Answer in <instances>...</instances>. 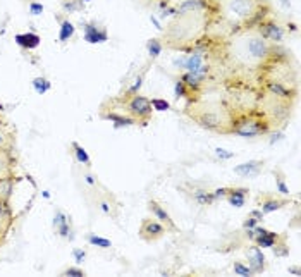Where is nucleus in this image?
<instances>
[{
  "instance_id": "bb28decb",
  "label": "nucleus",
  "mask_w": 301,
  "mask_h": 277,
  "mask_svg": "<svg viewBox=\"0 0 301 277\" xmlns=\"http://www.w3.org/2000/svg\"><path fill=\"white\" fill-rule=\"evenodd\" d=\"M147 50H148V55H150L151 59H157L163 50V43L158 40V38H151V40L147 41Z\"/></svg>"
},
{
  "instance_id": "e433bc0d",
  "label": "nucleus",
  "mask_w": 301,
  "mask_h": 277,
  "mask_svg": "<svg viewBox=\"0 0 301 277\" xmlns=\"http://www.w3.org/2000/svg\"><path fill=\"white\" fill-rule=\"evenodd\" d=\"M62 276H69V277H85V276H86V272L83 271V269H79V267H69V269H66V271L62 272Z\"/></svg>"
},
{
  "instance_id": "de8ad7c7",
  "label": "nucleus",
  "mask_w": 301,
  "mask_h": 277,
  "mask_svg": "<svg viewBox=\"0 0 301 277\" xmlns=\"http://www.w3.org/2000/svg\"><path fill=\"white\" fill-rule=\"evenodd\" d=\"M41 196H43V198H50V191H47V189H45V191H41Z\"/></svg>"
},
{
  "instance_id": "f03ea898",
  "label": "nucleus",
  "mask_w": 301,
  "mask_h": 277,
  "mask_svg": "<svg viewBox=\"0 0 301 277\" xmlns=\"http://www.w3.org/2000/svg\"><path fill=\"white\" fill-rule=\"evenodd\" d=\"M226 12L236 21H248L257 12V0H226Z\"/></svg>"
},
{
  "instance_id": "cd10ccee",
  "label": "nucleus",
  "mask_w": 301,
  "mask_h": 277,
  "mask_svg": "<svg viewBox=\"0 0 301 277\" xmlns=\"http://www.w3.org/2000/svg\"><path fill=\"white\" fill-rule=\"evenodd\" d=\"M232 272H234V276H239V277H251V276H255L253 271L250 269V265L243 264V262H234V264H232Z\"/></svg>"
},
{
  "instance_id": "2f4dec72",
  "label": "nucleus",
  "mask_w": 301,
  "mask_h": 277,
  "mask_svg": "<svg viewBox=\"0 0 301 277\" xmlns=\"http://www.w3.org/2000/svg\"><path fill=\"white\" fill-rule=\"evenodd\" d=\"M284 241H286V240L283 238V240L277 241L276 245L272 246L274 253H276V257H279V259H284V257H288V255H289V252H291V250H289V246L286 245Z\"/></svg>"
},
{
  "instance_id": "f8f14e48",
  "label": "nucleus",
  "mask_w": 301,
  "mask_h": 277,
  "mask_svg": "<svg viewBox=\"0 0 301 277\" xmlns=\"http://www.w3.org/2000/svg\"><path fill=\"white\" fill-rule=\"evenodd\" d=\"M248 265L253 271V274H262L267 269V259L262 252V248H258L257 245H253L248 250Z\"/></svg>"
},
{
  "instance_id": "f3484780",
  "label": "nucleus",
  "mask_w": 301,
  "mask_h": 277,
  "mask_svg": "<svg viewBox=\"0 0 301 277\" xmlns=\"http://www.w3.org/2000/svg\"><path fill=\"white\" fill-rule=\"evenodd\" d=\"M102 117L114 124V128H129V126H135L138 121L131 116H124V114H117V112H110V114H102Z\"/></svg>"
},
{
  "instance_id": "412c9836",
  "label": "nucleus",
  "mask_w": 301,
  "mask_h": 277,
  "mask_svg": "<svg viewBox=\"0 0 301 277\" xmlns=\"http://www.w3.org/2000/svg\"><path fill=\"white\" fill-rule=\"evenodd\" d=\"M283 240V236H279V233H272V231H267V233L264 234V236L257 238L253 243L258 246V248H272L274 245H276L277 241Z\"/></svg>"
},
{
  "instance_id": "49530a36",
  "label": "nucleus",
  "mask_w": 301,
  "mask_h": 277,
  "mask_svg": "<svg viewBox=\"0 0 301 277\" xmlns=\"http://www.w3.org/2000/svg\"><path fill=\"white\" fill-rule=\"evenodd\" d=\"M288 272H289V274H293V276H296V277L301 276V271H300L298 265H291V267L288 269Z\"/></svg>"
},
{
  "instance_id": "79ce46f5",
  "label": "nucleus",
  "mask_w": 301,
  "mask_h": 277,
  "mask_svg": "<svg viewBox=\"0 0 301 277\" xmlns=\"http://www.w3.org/2000/svg\"><path fill=\"white\" fill-rule=\"evenodd\" d=\"M283 138H284V133H274L272 138H270V145H276V143L281 141Z\"/></svg>"
},
{
  "instance_id": "c756f323",
  "label": "nucleus",
  "mask_w": 301,
  "mask_h": 277,
  "mask_svg": "<svg viewBox=\"0 0 301 277\" xmlns=\"http://www.w3.org/2000/svg\"><path fill=\"white\" fill-rule=\"evenodd\" d=\"M62 9L66 10L67 14L79 12V10L83 9V2L81 0H62Z\"/></svg>"
},
{
  "instance_id": "a878e982",
  "label": "nucleus",
  "mask_w": 301,
  "mask_h": 277,
  "mask_svg": "<svg viewBox=\"0 0 301 277\" xmlns=\"http://www.w3.org/2000/svg\"><path fill=\"white\" fill-rule=\"evenodd\" d=\"M31 85H33V90H35L38 95L48 93V92H50V88H52V83L48 81L47 78H41V76H38V78L33 79Z\"/></svg>"
},
{
  "instance_id": "20e7f679",
  "label": "nucleus",
  "mask_w": 301,
  "mask_h": 277,
  "mask_svg": "<svg viewBox=\"0 0 301 277\" xmlns=\"http://www.w3.org/2000/svg\"><path fill=\"white\" fill-rule=\"evenodd\" d=\"M245 52H246V55H248L251 60H265L267 57L272 54L269 41L264 40V38L258 35V33H257V35H253V36H250L248 40H246Z\"/></svg>"
},
{
  "instance_id": "1a4fd4ad",
  "label": "nucleus",
  "mask_w": 301,
  "mask_h": 277,
  "mask_svg": "<svg viewBox=\"0 0 301 277\" xmlns=\"http://www.w3.org/2000/svg\"><path fill=\"white\" fill-rule=\"evenodd\" d=\"M83 36H85V41H88L91 45L105 43L109 40L107 29L98 26L97 22H86V24H83Z\"/></svg>"
},
{
  "instance_id": "b1692460",
  "label": "nucleus",
  "mask_w": 301,
  "mask_h": 277,
  "mask_svg": "<svg viewBox=\"0 0 301 277\" xmlns=\"http://www.w3.org/2000/svg\"><path fill=\"white\" fill-rule=\"evenodd\" d=\"M76 33V28L74 24L69 21V19H66V21L60 22V28H59V41H69L72 36H74Z\"/></svg>"
},
{
  "instance_id": "393cba45",
  "label": "nucleus",
  "mask_w": 301,
  "mask_h": 277,
  "mask_svg": "<svg viewBox=\"0 0 301 277\" xmlns=\"http://www.w3.org/2000/svg\"><path fill=\"white\" fill-rule=\"evenodd\" d=\"M86 241L88 245L91 246H97V248H102V250H107V248H112V241L109 238H104V236H98V234H86Z\"/></svg>"
},
{
  "instance_id": "aec40b11",
  "label": "nucleus",
  "mask_w": 301,
  "mask_h": 277,
  "mask_svg": "<svg viewBox=\"0 0 301 277\" xmlns=\"http://www.w3.org/2000/svg\"><path fill=\"white\" fill-rule=\"evenodd\" d=\"M267 90L279 98H293L296 95V92H291L284 83L279 81H267Z\"/></svg>"
},
{
  "instance_id": "6ab92c4d",
  "label": "nucleus",
  "mask_w": 301,
  "mask_h": 277,
  "mask_svg": "<svg viewBox=\"0 0 301 277\" xmlns=\"http://www.w3.org/2000/svg\"><path fill=\"white\" fill-rule=\"evenodd\" d=\"M205 64V57L201 52L198 50H193L189 55L184 57V60H182V69L184 71H196L198 67H201Z\"/></svg>"
},
{
  "instance_id": "a19ab883",
  "label": "nucleus",
  "mask_w": 301,
  "mask_h": 277,
  "mask_svg": "<svg viewBox=\"0 0 301 277\" xmlns=\"http://www.w3.org/2000/svg\"><path fill=\"white\" fill-rule=\"evenodd\" d=\"M248 215H251V217H255V219H258L260 222L264 221V217H265V214L260 210V208H253V210H251Z\"/></svg>"
},
{
  "instance_id": "09e8293b",
  "label": "nucleus",
  "mask_w": 301,
  "mask_h": 277,
  "mask_svg": "<svg viewBox=\"0 0 301 277\" xmlns=\"http://www.w3.org/2000/svg\"><path fill=\"white\" fill-rule=\"evenodd\" d=\"M281 2H283L286 7H289V5H291V2H289V0H281Z\"/></svg>"
},
{
  "instance_id": "0eeeda50",
  "label": "nucleus",
  "mask_w": 301,
  "mask_h": 277,
  "mask_svg": "<svg viewBox=\"0 0 301 277\" xmlns=\"http://www.w3.org/2000/svg\"><path fill=\"white\" fill-rule=\"evenodd\" d=\"M208 73H210V67H208L207 64H203V66L198 67L196 71H184L179 79L184 83L186 88H188L189 92H198V90L203 86V83H205V79H207Z\"/></svg>"
},
{
  "instance_id": "58836bf2",
  "label": "nucleus",
  "mask_w": 301,
  "mask_h": 277,
  "mask_svg": "<svg viewBox=\"0 0 301 277\" xmlns=\"http://www.w3.org/2000/svg\"><path fill=\"white\" fill-rule=\"evenodd\" d=\"M258 224H260V221H258V219H255V217H251V215H248V217L245 219V221H243V229H253L255 226H258Z\"/></svg>"
},
{
  "instance_id": "4c0bfd02",
  "label": "nucleus",
  "mask_w": 301,
  "mask_h": 277,
  "mask_svg": "<svg viewBox=\"0 0 301 277\" xmlns=\"http://www.w3.org/2000/svg\"><path fill=\"white\" fill-rule=\"evenodd\" d=\"M28 7H29V14H31V16H41L45 10V7L38 2H29Z\"/></svg>"
},
{
  "instance_id": "4be33fe9",
  "label": "nucleus",
  "mask_w": 301,
  "mask_h": 277,
  "mask_svg": "<svg viewBox=\"0 0 301 277\" xmlns=\"http://www.w3.org/2000/svg\"><path fill=\"white\" fill-rule=\"evenodd\" d=\"M193 200L200 205V207H210V205L215 202V198H213L212 191H208V189H193L191 193Z\"/></svg>"
},
{
  "instance_id": "c85d7f7f",
  "label": "nucleus",
  "mask_w": 301,
  "mask_h": 277,
  "mask_svg": "<svg viewBox=\"0 0 301 277\" xmlns=\"http://www.w3.org/2000/svg\"><path fill=\"white\" fill-rule=\"evenodd\" d=\"M274 176H276V189H277V193H281V195H284V196L291 195V191H289V186L286 184V179H284L283 174L274 172Z\"/></svg>"
},
{
  "instance_id": "c03bdc74",
  "label": "nucleus",
  "mask_w": 301,
  "mask_h": 277,
  "mask_svg": "<svg viewBox=\"0 0 301 277\" xmlns=\"http://www.w3.org/2000/svg\"><path fill=\"white\" fill-rule=\"evenodd\" d=\"M85 183L90 184V186H97V177L91 176V174H86V176H85Z\"/></svg>"
},
{
  "instance_id": "f257e3e1",
  "label": "nucleus",
  "mask_w": 301,
  "mask_h": 277,
  "mask_svg": "<svg viewBox=\"0 0 301 277\" xmlns=\"http://www.w3.org/2000/svg\"><path fill=\"white\" fill-rule=\"evenodd\" d=\"M126 105V111L131 117H135L136 121H142V126H147L148 119L151 117V104H150V98L143 97L142 93H135L131 97H126L124 100Z\"/></svg>"
},
{
  "instance_id": "a18cd8bd",
  "label": "nucleus",
  "mask_w": 301,
  "mask_h": 277,
  "mask_svg": "<svg viewBox=\"0 0 301 277\" xmlns=\"http://www.w3.org/2000/svg\"><path fill=\"white\" fill-rule=\"evenodd\" d=\"M150 21H151V24H153V26H155V28H157V29H158V31H162V29H163V28H162V22H160V21H158V19H157V17H155V16H153V14H151V16H150Z\"/></svg>"
},
{
  "instance_id": "ddd939ff",
  "label": "nucleus",
  "mask_w": 301,
  "mask_h": 277,
  "mask_svg": "<svg viewBox=\"0 0 301 277\" xmlns=\"http://www.w3.org/2000/svg\"><path fill=\"white\" fill-rule=\"evenodd\" d=\"M286 205H289V200H281V198H276V196H269V195H264V196H258V208L267 215V214H274V212L281 210L284 208Z\"/></svg>"
},
{
  "instance_id": "c9c22d12",
  "label": "nucleus",
  "mask_w": 301,
  "mask_h": 277,
  "mask_svg": "<svg viewBox=\"0 0 301 277\" xmlns=\"http://www.w3.org/2000/svg\"><path fill=\"white\" fill-rule=\"evenodd\" d=\"M72 259H74L76 265H81L86 260V252L83 248H74L72 250Z\"/></svg>"
},
{
  "instance_id": "2eb2a0df",
  "label": "nucleus",
  "mask_w": 301,
  "mask_h": 277,
  "mask_svg": "<svg viewBox=\"0 0 301 277\" xmlns=\"http://www.w3.org/2000/svg\"><path fill=\"white\" fill-rule=\"evenodd\" d=\"M53 227L57 229V234H59L60 238H69V240H72L71 222L62 210H57L55 215H53Z\"/></svg>"
},
{
  "instance_id": "473e14b6",
  "label": "nucleus",
  "mask_w": 301,
  "mask_h": 277,
  "mask_svg": "<svg viewBox=\"0 0 301 277\" xmlns=\"http://www.w3.org/2000/svg\"><path fill=\"white\" fill-rule=\"evenodd\" d=\"M174 95H176V98H188L189 97V90L186 88V85L181 81V79H177V81L174 83Z\"/></svg>"
},
{
  "instance_id": "9d476101",
  "label": "nucleus",
  "mask_w": 301,
  "mask_h": 277,
  "mask_svg": "<svg viewBox=\"0 0 301 277\" xmlns=\"http://www.w3.org/2000/svg\"><path fill=\"white\" fill-rule=\"evenodd\" d=\"M208 9V0H181L176 5V14L189 16V14H200Z\"/></svg>"
},
{
  "instance_id": "39448f33",
  "label": "nucleus",
  "mask_w": 301,
  "mask_h": 277,
  "mask_svg": "<svg viewBox=\"0 0 301 277\" xmlns=\"http://www.w3.org/2000/svg\"><path fill=\"white\" fill-rule=\"evenodd\" d=\"M167 234V229L162 222H158L157 219H143L142 227H140V238L143 241H157L160 238H163Z\"/></svg>"
},
{
  "instance_id": "7c9ffc66",
  "label": "nucleus",
  "mask_w": 301,
  "mask_h": 277,
  "mask_svg": "<svg viewBox=\"0 0 301 277\" xmlns=\"http://www.w3.org/2000/svg\"><path fill=\"white\" fill-rule=\"evenodd\" d=\"M150 104H151L153 112H167V111H170V104L165 100V98H151Z\"/></svg>"
},
{
  "instance_id": "8fccbe9b",
  "label": "nucleus",
  "mask_w": 301,
  "mask_h": 277,
  "mask_svg": "<svg viewBox=\"0 0 301 277\" xmlns=\"http://www.w3.org/2000/svg\"><path fill=\"white\" fill-rule=\"evenodd\" d=\"M2 145H3V135L0 133V146H2Z\"/></svg>"
},
{
  "instance_id": "72a5a7b5",
  "label": "nucleus",
  "mask_w": 301,
  "mask_h": 277,
  "mask_svg": "<svg viewBox=\"0 0 301 277\" xmlns=\"http://www.w3.org/2000/svg\"><path fill=\"white\" fill-rule=\"evenodd\" d=\"M213 151H215V157L219 158V160H231V158L236 157L234 151H229V150H226V148H220V146H217Z\"/></svg>"
},
{
  "instance_id": "a211bd4d",
  "label": "nucleus",
  "mask_w": 301,
  "mask_h": 277,
  "mask_svg": "<svg viewBox=\"0 0 301 277\" xmlns=\"http://www.w3.org/2000/svg\"><path fill=\"white\" fill-rule=\"evenodd\" d=\"M196 121L201 128H207V130H212V131H219L220 126H222V119L213 112L203 114V116H200Z\"/></svg>"
},
{
  "instance_id": "37998d69",
  "label": "nucleus",
  "mask_w": 301,
  "mask_h": 277,
  "mask_svg": "<svg viewBox=\"0 0 301 277\" xmlns=\"http://www.w3.org/2000/svg\"><path fill=\"white\" fill-rule=\"evenodd\" d=\"M100 210L104 212L105 215H110V212H112V207H110V203L102 202V203H100Z\"/></svg>"
},
{
  "instance_id": "3c124183",
  "label": "nucleus",
  "mask_w": 301,
  "mask_h": 277,
  "mask_svg": "<svg viewBox=\"0 0 301 277\" xmlns=\"http://www.w3.org/2000/svg\"><path fill=\"white\" fill-rule=\"evenodd\" d=\"M81 2H83V3H85V2H91V0H81Z\"/></svg>"
},
{
  "instance_id": "7ed1b4c3",
  "label": "nucleus",
  "mask_w": 301,
  "mask_h": 277,
  "mask_svg": "<svg viewBox=\"0 0 301 277\" xmlns=\"http://www.w3.org/2000/svg\"><path fill=\"white\" fill-rule=\"evenodd\" d=\"M270 131V126L267 121L258 119H245L243 123H238V126H232L231 133L241 136V138H257V136L267 135Z\"/></svg>"
},
{
  "instance_id": "423d86ee",
  "label": "nucleus",
  "mask_w": 301,
  "mask_h": 277,
  "mask_svg": "<svg viewBox=\"0 0 301 277\" xmlns=\"http://www.w3.org/2000/svg\"><path fill=\"white\" fill-rule=\"evenodd\" d=\"M257 31L264 40L270 41V43H281L286 36V31L283 26L276 21H269V19L262 21L260 24L257 26Z\"/></svg>"
},
{
  "instance_id": "6e6552de",
  "label": "nucleus",
  "mask_w": 301,
  "mask_h": 277,
  "mask_svg": "<svg viewBox=\"0 0 301 277\" xmlns=\"http://www.w3.org/2000/svg\"><path fill=\"white\" fill-rule=\"evenodd\" d=\"M148 210L151 212V215H153L158 222H162L163 226H165L167 231H172V233H177L179 231V227L176 226L174 219L170 217V214L165 210V207H162V205L157 202V200H150V202H148Z\"/></svg>"
},
{
  "instance_id": "ea45409f",
  "label": "nucleus",
  "mask_w": 301,
  "mask_h": 277,
  "mask_svg": "<svg viewBox=\"0 0 301 277\" xmlns=\"http://www.w3.org/2000/svg\"><path fill=\"white\" fill-rule=\"evenodd\" d=\"M227 189H229V186H224V188H217V189H213V191H212L213 198H215V200H219V198H226Z\"/></svg>"
},
{
  "instance_id": "dca6fc26",
  "label": "nucleus",
  "mask_w": 301,
  "mask_h": 277,
  "mask_svg": "<svg viewBox=\"0 0 301 277\" xmlns=\"http://www.w3.org/2000/svg\"><path fill=\"white\" fill-rule=\"evenodd\" d=\"M14 41L19 45L21 48H26V50H35V48L40 47L41 38L36 35V33H19V35L14 36Z\"/></svg>"
},
{
  "instance_id": "f704fd0d",
  "label": "nucleus",
  "mask_w": 301,
  "mask_h": 277,
  "mask_svg": "<svg viewBox=\"0 0 301 277\" xmlns=\"http://www.w3.org/2000/svg\"><path fill=\"white\" fill-rule=\"evenodd\" d=\"M143 74H140L138 78L135 79V83H133L131 86L128 88V92H126V97H131V95H135V93H140V88L143 86Z\"/></svg>"
},
{
  "instance_id": "4468645a",
  "label": "nucleus",
  "mask_w": 301,
  "mask_h": 277,
  "mask_svg": "<svg viewBox=\"0 0 301 277\" xmlns=\"http://www.w3.org/2000/svg\"><path fill=\"white\" fill-rule=\"evenodd\" d=\"M265 162L264 160H248V162H243V164L236 165L234 167V174L241 177H255L262 172L264 169Z\"/></svg>"
},
{
  "instance_id": "5701e85b",
  "label": "nucleus",
  "mask_w": 301,
  "mask_h": 277,
  "mask_svg": "<svg viewBox=\"0 0 301 277\" xmlns=\"http://www.w3.org/2000/svg\"><path fill=\"white\" fill-rule=\"evenodd\" d=\"M72 153H74V157H76V160L79 162L81 165H91V158H90V155H88V151L85 150L79 143H76V141H72Z\"/></svg>"
},
{
  "instance_id": "9b49d317",
  "label": "nucleus",
  "mask_w": 301,
  "mask_h": 277,
  "mask_svg": "<svg viewBox=\"0 0 301 277\" xmlns=\"http://www.w3.org/2000/svg\"><path fill=\"white\" fill-rule=\"evenodd\" d=\"M250 196V189L245 188V186H231L227 189V195H226V200L231 207L234 208H243L246 205V200Z\"/></svg>"
}]
</instances>
